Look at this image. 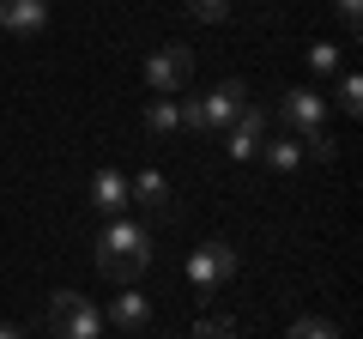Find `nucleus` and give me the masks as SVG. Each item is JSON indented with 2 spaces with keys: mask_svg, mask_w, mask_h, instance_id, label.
<instances>
[{
  "mask_svg": "<svg viewBox=\"0 0 363 339\" xmlns=\"http://www.w3.org/2000/svg\"><path fill=\"white\" fill-rule=\"evenodd\" d=\"M145 267H152V230L133 218H109L104 236H97V273L109 285H133Z\"/></svg>",
  "mask_w": 363,
  "mask_h": 339,
  "instance_id": "f257e3e1",
  "label": "nucleus"
},
{
  "mask_svg": "<svg viewBox=\"0 0 363 339\" xmlns=\"http://www.w3.org/2000/svg\"><path fill=\"white\" fill-rule=\"evenodd\" d=\"M248 109V91L236 85V79H224V85H212L206 97H188V104H176V116H182V128H194V133H206V140H224L230 133V121Z\"/></svg>",
  "mask_w": 363,
  "mask_h": 339,
  "instance_id": "f03ea898",
  "label": "nucleus"
},
{
  "mask_svg": "<svg viewBox=\"0 0 363 339\" xmlns=\"http://www.w3.org/2000/svg\"><path fill=\"white\" fill-rule=\"evenodd\" d=\"M49 333L55 339H104V309L85 291H55L49 297Z\"/></svg>",
  "mask_w": 363,
  "mask_h": 339,
  "instance_id": "7ed1b4c3",
  "label": "nucleus"
},
{
  "mask_svg": "<svg viewBox=\"0 0 363 339\" xmlns=\"http://www.w3.org/2000/svg\"><path fill=\"white\" fill-rule=\"evenodd\" d=\"M236 279V248L230 243H200L194 255H188V291L194 297H212V291H224Z\"/></svg>",
  "mask_w": 363,
  "mask_h": 339,
  "instance_id": "20e7f679",
  "label": "nucleus"
},
{
  "mask_svg": "<svg viewBox=\"0 0 363 339\" xmlns=\"http://www.w3.org/2000/svg\"><path fill=\"white\" fill-rule=\"evenodd\" d=\"M279 121L291 128V140H309V133L327 128V97L309 91V85H291V91L279 97Z\"/></svg>",
  "mask_w": 363,
  "mask_h": 339,
  "instance_id": "39448f33",
  "label": "nucleus"
},
{
  "mask_svg": "<svg viewBox=\"0 0 363 339\" xmlns=\"http://www.w3.org/2000/svg\"><path fill=\"white\" fill-rule=\"evenodd\" d=\"M188 79H194V55L182 49V43H164V49H152V61H145V85H152L157 97H176Z\"/></svg>",
  "mask_w": 363,
  "mask_h": 339,
  "instance_id": "423d86ee",
  "label": "nucleus"
},
{
  "mask_svg": "<svg viewBox=\"0 0 363 339\" xmlns=\"http://www.w3.org/2000/svg\"><path fill=\"white\" fill-rule=\"evenodd\" d=\"M85 206H91V212H104V218H128V206H133V182H128V170L104 164L97 176H91V188H85Z\"/></svg>",
  "mask_w": 363,
  "mask_h": 339,
  "instance_id": "0eeeda50",
  "label": "nucleus"
},
{
  "mask_svg": "<svg viewBox=\"0 0 363 339\" xmlns=\"http://www.w3.org/2000/svg\"><path fill=\"white\" fill-rule=\"evenodd\" d=\"M260 140H267V109L248 104L242 116L230 121V133H224V152H230V157H255V152H260Z\"/></svg>",
  "mask_w": 363,
  "mask_h": 339,
  "instance_id": "6e6552de",
  "label": "nucleus"
},
{
  "mask_svg": "<svg viewBox=\"0 0 363 339\" xmlns=\"http://www.w3.org/2000/svg\"><path fill=\"white\" fill-rule=\"evenodd\" d=\"M49 25V0H0V30L6 37H37Z\"/></svg>",
  "mask_w": 363,
  "mask_h": 339,
  "instance_id": "1a4fd4ad",
  "label": "nucleus"
},
{
  "mask_svg": "<svg viewBox=\"0 0 363 339\" xmlns=\"http://www.w3.org/2000/svg\"><path fill=\"white\" fill-rule=\"evenodd\" d=\"M145 321H152V303H145L133 285H121L116 303H109V327H116L121 339H133V333H145Z\"/></svg>",
  "mask_w": 363,
  "mask_h": 339,
  "instance_id": "9d476101",
  "label": "nucleus"
},
{
  "mask_svg": "<svg viewBox=\"0 0 363 339\" xmlns=\"http://www.w3.org/2000/svg\"><path fill=\"white\" fill-rule=\"evenodd\" d=\"M133 182V200H140L145 212H157V218H169V182L157 176V170H140V176H128Z\"/></svg>",
  "mask_w": 363,
  "mask_h": 339,
  "instance_id": "9b49d317",
  "label": "nucleus"
},
{
  "mask_svg": "<svg viewBox=\"0 0 363 339\" xmlns=\"http://www.w3.org/2000/svg\"><path fill=\"white\" fill-rule=\"evenodd\" d=\"M176 128H182L176 97H152V104H145V133H152V140H169Z\"/></svg>",
  "mask_w": 363,
  "mask_h": 339,
  "instance_id": "f8f14e48",
  "label": "nucleus"
},
{
  "mask_svg": "<svg viewBox=\"0 0 363 339\" xmlns=\"http://www.w3.org/2000/svg\"><path fill=\"white\" fill-rule=\"evenodd\" d=\"M255 157H267L272 170H297V164H303V140H291V133H279V140H260Z\"/></svg>",
  "mask_w": 363,
  "mask_h": 339,
  "instance_id": "ddd939ff",
  "label": "nucleus"
},
{
  "mask_svg": "<svg viewBox=\"0 0 363 339\" xmlns=\"http://www.w3.org/2000/svg\"><path fill=\"white\" fill-rule=\"evenodd\" d=\"M291 339H339V327L321 321V315H297L291 321Z\"/></svg>",
  "mask_w": 363,
  "mask_h": 339,
  "instance_id": "4468645a",
  "label": "nucleus"
},
{
  "mask_svg": "<svg viewBox=\"0 0 363 339\" xmlns=\"http://www.w3.org/2000/svg\"><path fill=\"white\" fill-rule=\"evenodd\" d=\"M182 6H188L200 25H224V18H230V0H182Z\"/></svg>",
  "mask_w": 363,
  "mask_h": 339,
  "instance_id": "2eb2a0df",
  "label": "nucleus"
},
{
  "mask_svg": "<svg viewBox=\"0 0 363 339\" xmlns=\"http://www.w3.org/2000/svg\"><path fill=\"white\" fill-rule=\"evenodd\" d=\"M333 104L345 109V116H357V109H363V79H357V73L339 79V97H333Z\"/></svg>",
  "mask_w": 363,
  "mask_h": 339,
  "instance_id": "dca6fc26",
  "label": "nucleus"
},
{
  "mask_svg": "<svg viewBox=\"0 0 363 339\" xmlns=\"http://www.w3.org/2000/svg\"><path fill=\"white\" fill-rule=\"evenodd\" d=\"M188 339H236V321H224V315H206V321H194V333Z\"/></svg>",
  "mask_w": 363,
  "mask_h": 339,
  "instance_id": "f3484780",
  "label": "nucleus"
},
{
  "mask_svg": "<svg viewBox=\"0 0 363 339\" xmlns=\"http://www.w3.org/2000/svg\"><path fill=\"white\" fill-rule=\"evenodd\" d=\"M309 67H315V73H339V49H333V43H315V49H309Z\"/></svg>",
  "mask_w": 363,
  "mask_h": 339,
  "instance_id": "a211bd4d",
  "label": "nucleus"
},
{
  "mask_svg": "<svg viewBox=\"0 0 363 339\" xmlns=\"http://www.w3.org/2000/svg\"><path fill=\"white\" fill-rule=\"evenodd\" d=\"M333 152H339V145L327 140V128H321V133H309V140H303V157H321V164H333Z\"/></svg>",
  "mask_w": 363,
  "mask_h": 339,
  "instance_id": "6ab92c4d",
  "label": "nucleus"
},
{
  "mask_svg": "<svg viewBox=\"0 0 363 339\" xmlns=\"http://www.w3.org/2000/svg\"><path fill=\"white\" fill-rule=\"evenodd\" d=\"M333 6H339V18H345V25L357 30V18H363V0H333Z\"/></svg>",
  "mask_w": 363,
  "mask_h": 339,
  "instance_id": "aec40b11",
  "label": "nucleus"
},
{
  "mask_svg": "<svg viewBox=\"0 0 363 339\" xmlns=\"http://www.w3.org/2000/svg\"><path fill=\"white\" fill-rule=\"evenodd\" d=\"M0 339H25V333H18V327H13V321H0Z\"/></svg>",
  "mask_w": 363,
  "mask_h": 339,
  "instance_id": "412c9836",
  "label": "nucleus"
}]
</instances>
